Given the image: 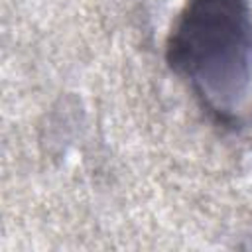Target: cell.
<instances>
[{
	"label": "cell",
	"mask_w": 252,
	"mask_h": 252,
	"mask_svg": "<svg viewBox=\"0 0 252 252\" xmlns=\"http://www.w3.org/2000/svg\"><path fill=\"white\" fill-rule=\"evenodd\" d=\"M165 61L207 114L224 126L252 112V6L187 0L165 41Z\"/></svg>",
	"instance_id": "cell-1"
}]
</instances>
